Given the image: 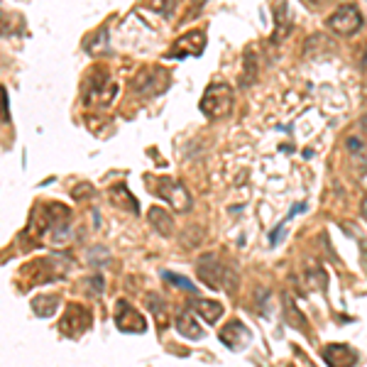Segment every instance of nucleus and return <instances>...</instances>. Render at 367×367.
Listing matches in <instances>:
<instances>
[{"label":"nucleus","mask_w":367,"mask_h":367,"mask_svg":"<svg viewBox=\"0 0 367 367\" xmlns=\"http://www.w3.org/2000/svg\"><path fill=\"white\" fill-rule=\"evenodd\" d=\"M88 326H91V314H88L86 306L69 304L67 311H64L62 323H59V328H62L64 336L78 338V336H83V333L88 331Z\"/></svg>","instance_id":"obj_5"},{"label":"nucleus","mask_w":367,"mask_h":367,"mask_svg":"<svg viewBox=\"0 0 367 367\" xmlns=\"http://www.w3.org/2000/svg\"><path fill=\"white\" fill-rule=\"evenodd\" d=\"M115 326H118V331H123V333H145L147 321L133 304L120 299L118 304H115Z\"/></svg>","instance_id":"obj_6"},{"label":"nucleus","mask_w":367,"mask_h":367,"mask_svg":"<svg viewBox=\"0 0 367 367\" xmlns=\"http://www.w3.org/2000/svg\"><path fill=\"white\" fill-rule=\"evenodd\" d=\"M253 341L250 328H245L243 321H228L225 328H221V343L230 350H243Z\"/></svg>","instance_id":"obj_9"},{"label":"nucleus","mask_w":367,"mask_h":367,"mask_svg":"<svg viewBox=\"0 0 367 367\" xmlns=\"http://www.w3.org/2000/svg\"><path fill=\"white\" fill-rule=\"evenodd\" d=\"M176 331H179L181 336L187 338V341H201V338H203L201 323L194 318L191 311H184V314L176 316Z\"/></svg>","instance_id":"obj_13"},{"label":"nucleus","mask_w":367,"mask_h":367,"mask_svg":"<svg viewBox=\"0 0 367 367\" xmlns=\"http://www.w3.org/2000/svg\"><path fill=\"white\" fill-rule=\"evenodd\" d=\"M206 47V32L203 30H194L187 37L174 42V52L169 54L171 59H181V57H198Z\"/></svg>","instance_id":"obj_10"},{"label":"nucleus","mask_w":367,"mask_h":367,"mask_svg":"<svg viewBox=\"0 0 367 367\" xmlns=\"http://www.w3.org/2000/svg\"><path fill=\"white\" fill-rule=\"evenodd\" d=\"M233 108V88L225 83H211L201 99V113L211 120H218Z\"/></svg>","instance_id":"obj_3"},{"label":"nucleus","mask_w":367,"mask_h":367,"mask_svg":"<svg viewBox=\"0 0 367 367\" xmlns=\"http://www.w3.org/2000/svg\"><path fill=\"white\" fill-rule=\"evenodd\" d=\"M284 314H287V321H289V326L299 328V331H304L306 328V318L299 314V309L294 306V301L291 299H284Z\"/></svg>","instance_id":"obj_19"},{"label":"nucleus","mask_w":367,"mask_h":367,"mask_svg":"<svg viewBox=\"0 0 367 367\" xmlns=\"http://www.w3.org/2000/svg\"><path fill=\"white\" fill-rule=\"evenodd\" d=\"M167 83H169V76H167L162 69H145V71L133 81V88L142 96H157L164 91Z\"/></svg>","instance_id":"obj_8"},{"label":"nucleus","mask_w":367,"mask_h":367,"mask_svg":"<svg viewBox=\"0 0 367 367\" xmlns=\"http://www.w3.org/2000/svg\"><path fill=\"white\" fill-rule=\"evenodd\" d=\"M110 198H113L115 206L125 208V211H128V208H130V213H140V206H137L135 196L128 191V189L123 187V184H115V187L110 189Z\"/></svg>","instance_id":"obj_14"},{"label":"nucleus","mask_w":367,"mask_h":367,"mask_svg":"<svg viewBox=\"0 0 367 367\" xmlns=\"http://www.w3.org/2000/svg\"><path fill=\"white\" fill-rule=\"evenodd\" d=\"M360 211H362V218H365V221H367V194H365V196H362Z\"/></svg>","instance_id":"obj_22"},{"label":"nucleus","mask_w":367,"mask_h":367,"mask_svg":"<svg viewBox=\"0 0 367 367\" xmlns=\"http://www.w3.org/2000/svg\"><path fill=\"white\" fill-rule=\"evenodd\" d=\"M321 357L326 360L328 367H355L357 352L350 345H341V343H331V345L321 348Z\"/></svg>","instance_id":"obj_11"},{"label":"nucleus","mask_w":367,"mask_h":367,"mask_svg":"<svg viewBox=\"0 0 367 367\" xmlns=\"http://www.w3.org/2000/svg\"><path fill=\"white\" fill-rule=\"evenodd\" d=\"M145 3L152 10L162 12V15H169V12L174 10V0H145Z\"/></svg>","instance_id":"obj_20"},{"label":"nucleus","mask_w":367,"mask_h":367,"mask_svg":"<svg viewBox=\"0 0 367 367\" xmlns=\"http://www.w3.org/2000/svg\"><path fill=\"white\" fill-rule=\"evenodd\" d=\"M57 306H59L57 296H37V299H32V311H35L40 318H49V316L57 311Z\"/></svg>","instance_id":"obj_17"},{"label":"nucleus","mask_w":367,"mask_h":367,"mask_svg":"<svg viewBox=\"0 0 367 367\" xmlns=\"http://www.w3.org/2000/svg\"><path fill=\"white\" fill-rule=\"evenodd\" d=\"M164 280H169L174 287H181V289H187V291H196V287H194L191 282L184 280V277H179V274H174V272H164Z\"/></svg>","instance_id":"obj_21"},{"label":"nucleus","mask_w":367,"mask_h":367,"mask_svg":"<svg viewBox=\"0 0 367 367\" xmlns=\"http://www.w3.org/2000/svg\"><path fill=\"white\" fill-rule=\"evenodd\" d=\"M147 306H150L155 321H160V326L167 323V301H162L157 294H147Z\"/></svg>","instance_id":"obj_18"},{"label":"nucleus","mask_w":367,"mask_h":367,"mask_svg":"<svg viewBox=\"0 0 367 367\" xmlns=\"http://www.w3.org/2000/svg\"><path fill=\"white\" fill-rule=\"evenodd\" d=\"M150 223H152V228H155V230H160L162 235H169L171 230H174V221H171V216L160 206L150 208Z\"/></svg>","instance_id":"obj_15"},{"label":"nucleus","mask_w":367,"mask_h":367,"mask_svg":"<svg viewBox=\"0 0 367 367\" xmlns=\"http://www.w3.org/2000/svg\"><path fill=\"white\" fill-rule=\"evenodd\" d=\"M67 272V259L62 257H44V259H32L30 264L22 267V277L27 280V284H44V282H52L64 277Z\"/></svg>","instance_id":"obj_2"},{"label":"nucleus","mask_w":367,"mask_h":367,"mask_svg":"<svg viewBox=\"0 0 367 367\" xmlns=\"http://www.w3.org/2000/svg\"><path fill=\"white\" fill-rule=\"evenodd\" d=\"M194 311H196L198 316H201L206 323H216L218 318L223 316V304H218V301H196L194 304Z\"/></svg>","instance_id":"obj_16"},{"label":"nucleus","mask_w":367,"mask_h":367,"mask_svg":"<svg viewBox=\"0 0 367 367\" xmlns=\"http://www.w3.org/2000/svg\"><path fill=\"white\" fill-rule=\"evenodd\" d=\"M145 181H150L152 191L160 198H164V201H169L176 211H189L191 208V196H189L184 184H179L174 179H167V176H147Z\"/></svg>","instance_id":"obj_4"},{"label":"nucleus","mask_w":367,"mask_h":367,"mask_svg":"<svg viewBox=\"0 0 367 367\" xmlns=\"http://www.w3.org/2000/svg\"><path fill=\"white\" fill-rule=\"evenodd\" d=\"M345 150L352 157H360L362 162H367V115L357 123L352 133L345 135Z\"/></svg>","instance_id":"obj_12"},{"label":"nucleus","mask_w":367,"mask_h":367,"mask_svg":"<svg viewBox=\"0 0 367 367\" xmlns=\"http://www.w3.org/2000/svg\"><path fill=\"white\" fill-rule=\"evenodd\" d=\"M198 277L213 289H223L228 294H235L240 284V274L228 262H223L218 255H203L198 259Z\"/></svg>","instance_id":"obj_1"},{"label":"nucleus","mask_w":367,"mask_h":367,"mask_svg":"<svg viewBox=\"0 0 367 367\" xmlns=\"http://www.w3.org/2000/svg\"><path fill=\"white\" fill-rule=\"evenodd\" d=\"M328 27H331L333 32H338V35H343V37L355 35V32L362 27V15H360V10H357L355 6H343V8H338V10L333 12L331 17H328Z\"/></svg>","instance_id":"obj_7"}]
</instances>
